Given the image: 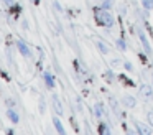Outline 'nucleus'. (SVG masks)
<instances>
[{
    "mask_svg": "<svg viewBox=\"0 0 153 135\" xmlns=\"http://www.w3.org/2000/svg\"><path fill=\"white\" fill-rule=\"evenodd\" d=\"M123 104H125V105H128V107H132V105L135 104V101H133L132 97H127V99H123Z\"/></svg>",
    "mask_w": 153,
    "mask_h": 135,
    "instance_id": "13",
    "label": "nucleus"
},
{
    "mask_svg": "<svg viewBox=\"0 0 153 135\" xmlns=\"http://www.w3.org/2000/svg\"><path fill=\"white\" fill-rule=\"evenodd\" d=\"M94 15H96V23L100 26H112L114 25V18L105 8H96L94 10Z\"/></svg>",
    "mask_w": 153,
    "mask_h": 135,
    "instance_id": "1",
    "label": "nucleus"
},
{
    "mask_svg": "<svg viewBox=\"0 0 153 135\" xmlns=\"http://www.w3.org/2000/svg\"><path fill=\"white\" fill-rule=\"evenodd\" d=\"M99 132H100V134H104V135H109V134H110V132H109V128H107L104 124H100V127H99Z\"/></svg>",
    "mask_w": 153,
    "mask_h": 135,
    "instance_id": "12",
    "label": "nucleus"
},
{
    "mask_svg": "<svg viewBox=\"0 0 153 135\" xmlns=\"http://www.w3.org/2000/svg\"><path fill=\"white\" fill-rule=\"evenodd\" d=\"M7 115H8V119H10L13 124H18V120H20V117H18V114L13 110V109H8L7 110Z\"/></svg>",
    "mask_w": 153,
    "mask_h": 135,
    "instance_id": "7",
    "label": "nucleus"
},
{
    "mask_svg": "<svg viewBox=\"0 0 153 135\" xmlns=\"http://www.w3.org/2000/svg\"><path fill=\"white\" fill-rule=\"evenodd\" d=\"M146 119H148V122L153 125V112H148V114H146Z\"/></svg>",
    "mask_w": 153,
    "mask_h": 135,
    "instance_id": "15",
    "label": "nucleus"
},
{
    "mask_svg": "<svg viewBox=\"0 0 153 135\" xmlns=\"http://www.w3.org/2000/svg\"><path fill=\"white\" fill-rule=\"evenodd\" d=\"M5 3H7V5H12V3H13V0H5Z\"/></svg>",
    "mask_w": 153,
    "mask_h": 135,
    "instance_id": "18",
    "label": "nucleus"
},
{
    "mask_svg": "<svg viewBox=\"0 0 153 135\" xmlns=\"http://www.w3.org/2000/svg\"><path fill=\"white\" fill-rule=\"evenodd\" d=\"M53 124H54V128H56V130L59 132L61 135H64V134H66V130H64L63 124H61V120H59L58 117H54V119H53Z\"/></svg>",
    "mask_w": 153,
    "mask_h": 135,
    "instance_id": "6",
    "label": "nucleus"
},
{
    "mask_svg": "<svg viewBox=\"0 0 153 135\" xmlns=\"http://www.w3.org/2000/svg\"><path fill=\"white\" fill-rule=\"evenodd\" d=\"M96 115L100 117V105H96Z\"/></svg>",
    "mask_w": 153,
    "mask_h": 135,
    "instance_id": "17",
    "label": "nucleus"
},
{
    "mask_svg": "<svg viewBox=\"0 0 153 135\" xmlns=\"http://www.w3.org/2000/svg\"><path fill=\"white\" fill-rule=\"evenodd\" d=\"M43 78H45V82H46L48 87H54V78L50 74V72H45Z\"/></svg>",
    "mask_w": 153,
    "mask_h": 135,
    "instance_id": "9",
    "label": "nucleus"
},
{
    "mask_svg": "<svg viewBox=\"0 0 153 135\" xmlns=\"http://www.w3.org/2000/svg\"><path fill=\"white\" fill-rule=\"evenodd\" d=\"M17 46H18V51L22 53V56H25V58H30V56H31V51H30V48L27 46V43H25V41L18 40Z\"/></svg>",
    "mask_w": 153,
    "mask_h": 135,
    "instance_id": "2",
    "label": "nucleus"
},
{
    "mask_svg": "<svg viewBox=\"0 0 153 135\" xmlns=\"http://www.w3.org/2000/svg\"><path fill=\"white\" fill-rule=\"evenodd\" d=\"M140 94H142V97L143 99H150L152 97V94H153V91H152V87L150 86H142V89H140Z\"/></svg>",
    "mask_w": 153,
    "mask_h": 135,
    "instance_id": "4",
    "label": "nucleus"
},
{
    "mask_svg": "<svg viewBox=\"0 0 153 135\" xmlns=\"http://www.w3.org/2000/svg\"><path fill=\"white\" fill-rule=\"evenodd\" d=\"M138 36H140V40H142V45H143V48H145V51L148 53V54H152V48H150V43H148V40H146L145 33H143L142 30L138 31Z\"/></svg>",
    "mask_w": 153,
    "mask_h": 135,
    "instance_id": "3",
    "label": "nucleus"
},
{
    "mask_svg": "<svg viewBox=\"0 0 153 135\" xmlns=\"http://www.w3.org/2000/svg\"><path fill=\"white\" fill-rule=\"evenodd\" d=\"M33 3L35 5H40V0H33Z\"/></svg>",
    "mask_w": 153,
    "mask_h": 135,
    "instance_id": "19",
    "label": "nucleus"
},
{
    "mask_svg": "<svg viewBox=\"0 0 153 135\" xmlns=\"http://www.w3.org/2000/svg\"><path fill=\"white\" fill-rule=\"evenodd\" d=\"M143 7H145L146 10L153 8V0H143Z\"/></svg>",
    "mask_w": 153,
    "mask_h": 135,
    "instance_id": "10",
    "label": "nucleus"
},
{
    "mask_svg": "<svg viewBox=\"0 0 153 135\" xmlns=\"http://www.w3.org/2000/svg\"><path fill=\"white\" fill-rule=\"evenodd\" d=\"M117 46H119V49H123V51H125V41H123V40H119V41H117Z\"/></svg>",
    "mask_w": 153,
    "mask_h": 135,
    "instance_id": "14",
    "label": "nucleus"
},
{
    "mask_svg": "<svg viewBox=\"0 0 153 135\" xmlns=\"http://www.w3.org/2000/svg\"><path fill=\"white\" fill-rule=\"evenodd\" d=\"M53 107H54V110L58 112V115L63 114V107H61V102H59V99H58V95H53Z\"/></svg>",
    "mask_w": 153,
    "mask_h": 135,
    "instance_id": "5",
    "label": "nucleus"
},
{
    "mask_svg": "<svg viewBox=\"0 0 153 135\" xmlns=\"http://www.w3.org/2000/svg\"><path fill=\"white\" fill-rule=\"evenodd\" d=\"M110 5H112V2H110V0H105V2H104V8H109Z\"/></svg>",
    "mask_w": 153,
    "mask_h": 135,
    "instance_id": "16",
    "label": "nucleus"
},
{
    "mask_svg": "<svg viewBox=\"0 0 153 135\" xmlns=\"http://www.w3.org/2000/svg\"><path fill=\"white\" fill-rule=\"evenodd\" d=\"M135 127H137V130H138L142 135H150V134H152V130H150L148 127H145L143 124H137V122H135Z\"/></svg>",
    "mask_w": 153,
    "mask_h": 135,
    "instance_id": "8",
    "label": "nucleus"
},
{
    "mask_svg": "<svg viewBox=\"0 0 153 135\" xmlns=\"http://www.w3.org/2000/svg\"><path fill=\"white\" fill-rule=\"evenodd\" d=\"M97 46H99V49H100V51H102V53H104V54H105V53H107V51H109V49H107V46H105V45H104V43H102V41H97Z\"/></svg>",
    "mask_w": 153,
    "mask_h": 135,
    "instance_id": "11",
    "label": "nucleus"
}]
</instances>
